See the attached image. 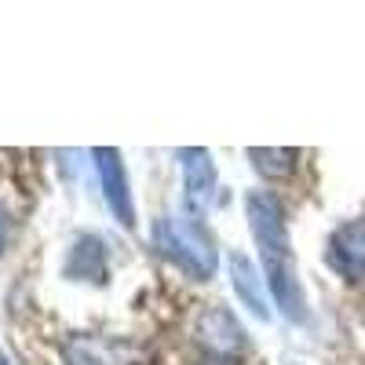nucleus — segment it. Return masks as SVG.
<instances>
[{
    "mask_svg": "<svg viewBox=\"0 0 365 365\" xmlns=\"http://www.w3.org/2000/svg\"><path fill=\"white\" fill-rule=\"evenodd\" d=\"M245 216L252 227V237L259 245L263 267H267V282L270 292L278 299L282 314H289L292 322L303 318V292L296 282V263H292V245H289V227H285V212L274 194H249L245 201Z\"/></svg>",
    "mask_w": 365,
    "mask_h": 365,
    "instance_id": "f257e3e1",
    "label": "nucleus"
},
{
    "mask_svg": "<svg viewBox=\"0 0 365 365\" xmlns=\"http://www.w3.org/2000/svg\"><path fill=\"white\" fill-rule=\"evenodd\" d=\"M154 241L165 256H172L182 270L197 274V278H212L216 270V256H212L208 241L190 227V223H179V220H158L154 223Z\"/></svg>",
    "mask_w": 365,
    "mask_h": 365,
    "instance_id": "f03ea898",
    "label": "nucleus"
},
{
    "mask_svg": "<svg viewBox=\"0 0 365 365\" xmlns=\"http://www.w3.org/2000/svg\"><path fill=\"white\" fill-rule=\"evenodd\" d=\"M325 263L347 282H365V216L332 230Z\"/></svg>",
    "mask_w": 365,
    "mask_h": 365,
    "instance_id": "7ed1b4c3",
    "label": "nucleus"
},
{
    "mask_svg": "<svg viewBox=\"0 0 365 365\" xmlns=\"http://www.w3.org/2000/svg\"><path fill=\"white\" fill-rule=\"evenodd\" d=\"M96 158V168H99V182H103V194L113 208V216L125 223V227H135V208H132V190H128V179H125V165H120V154L117 150H91Z\"/></svg>",
    "mask_w": 365,
    "mask_h": 365,
    "instance_id": "20e7f679",
    "label": "nucleus"
},
{
    "mask_svg": "<svg viewBox=\"0 0 365 365\" xmlns=\"http://www.w3.org/2000/svg\"><path fill=\"white\" fill-rule=\"evenodd\" d=\"M182 158V179H187V205L194 212H201L216 190V172H212V161L205 150H179Z\"/></svg>",
    "mask_w": 365,
    "mask_h": 365,
    "instance_id": "39448f33",
    "label": "nucleus"
},
{
    "mask_svg": "<svg viewBox=\"0 0 365 365\" xmlns=\"http://www.w3.org/2000/svg\"><path fill=\"white\" fill-rule=\"evenodd\" d=\"M230 274H234V289H237V296L249 303V311L256 314V318H270L267 314V299H263V289H259V278H256V270H252V263L241 256V252H234L230 256Z\"/></svg>",
    "mask_w": 365,
    "mask_h": 365,
    "instance_id": "423d86ee",
    "label": "nucleus"
},
{
    "mask_svg": "<svg viewBox=\"0 0 365 365\" xmlns=\"http://www.w3.org/2000/svg\"><path fill=\"white\" fill-rule=\"evenodd\" d=\"M249 158L256 165V172L263 175H289L296 168V158H299V150H263V146H252L249 150Z\"/></svg>",
    "mask_w": 365,
    "mask_h": 365,
    "instance_id": "0eeeda50",
    "label": "nucleus"
},
{
    "mask_svg": "<svg viewBox=\"0 0 365 365\" xmlns=\"http://www.w3.org/2000/svg\"><path fill=\"white\" fill-rule=\"evenodd\" d=\"M0 241H4V216H0Z\"/></svg>",
    "mask_w": 365,
    "mask_h": 365,
    "instance_id": "6e6552de",
    "label": "nucleus"
}]
</instances>
